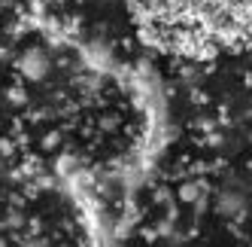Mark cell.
Here are the masks:
<instances>
[{"label":"cell","mask_w":252,"mask_h":247,"mask_svg":"<svg viewBox=\"0 0 252 247\" xmlns=\"http://www.w3.org/2000/svg\"><path fill=\"white\" fill-rule=\"evenodd\" d=\"M149 37L161 46L213 55L252 43V0H131Z\"/></svg>","instance_id":"cell-1"},{"label":"cell","mask_w":252,"mask_h":247,"mask_svg":"<svg viewBox=\"0 0 252 247\" xmlns=\"http://www.w3.org/2000/svg\"><path fill=\"white\" fill-rule=\"evenodd\" d=\"M49 67H52V61H49V52L46 49H40V46H31V49H25V55L19 58V70H22V77L25 80H43L46 74H49Z\"/></svg>","instance_id":"cell-2"},{"label":"cell","mask_w":252,"mask_h":247,"mask_svg":"<svg viewBox=\"0 0 252 247\" xmlns=\"http://www.w3.org/2000/svg\"><path fill=\"white\" fill-rule=\"evenodd\" d=\"M197 196H201V186H197V183H186L183 189H179V199H183V202H194Z\"/></svg>","instance_id":"cell-3"}]
</instances>
